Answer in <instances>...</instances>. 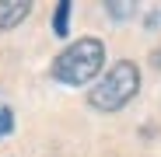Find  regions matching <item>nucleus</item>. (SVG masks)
<instances>
[{
	"label": "nucleus",
	"mask_w": 161,
	"mask_h": 157,
	"mask_svg": "<svg viewBox=\"0 0 161 157\" xmlns=\"http://www.w3.org/2000/svg\"><path fill=\"white\" fill-rule=\"evenodd\" d=\"M28 11H32L28 0H0V32L21 24L25 18H28Z\"/></svg>",
	"instance_id": "7ed1b4c3"
},
{
	"label": "nucleus",
	"mask_w": 161,
	"mask_h": 157,
	"mask_svg": "<svg viewBox=\"0 0 161 157\" xmlns=\"http://www.w3.org/2000/svg\"><path fill=\"white\" fill-rule=\"evenodd\" d=\"M105 63V45L98 39H77L70 49H63L56 60H53V77H56L60 84H88L91 77L102 70Z\"/></svg>",
	"instance_id": "f257e3e1"
},
{
	"label": "nucleus",
	"mask_w": 161,
	"mask_h": 157,
	"mask_svg": "<svg viewBox=\"0 0 161 157\" xmlns=\"http://www.w3.org/2000/svg\"><path fill=\"white\" fill-rule=\"evenodd\" d=\"M67 18H70V0H60L56 21H53V32H56V35H67Z\"/></svg>",
	"instance_id": "20e7f679"
},
{
	"label": "nucleus",
	"mask_w": 161,
	"mask_h": 157,
	"mask_svg": "<svg viewBox=\"0 0 161 157\" xmlns=\"http://www.w3.org/2000/svg\"><path fill=\"white\" fill-rule=\"evenodd\" d=\"M14 129V115H11V108H0V136H7Z\"/></svg>",
	"instance_id": "39448f33"
},
{
	"label": "nucleus",
	"mask_w": 161,
	"mask_h": 157,
	"mask_svg": "<svg viewBox=\"0 0 161 157\" xmlns=\"http://www.w3.org/2000/svg\"><path fill=\"white\" fill-rule=\"evenodd\" d=\"M137 87H140V70H137V63L119 60L109 73H105V81H102L98 87H91L88 101L95 105L98 112H119L123 105L137 94Z\"/></svg>",
	"instance_id": "f03ea898"
},
{
	"label": "nucleus",
	"mask_w": 161,
	"mask_h": 157,
	"mask_svg": "<svg viewBox=\"0 0 161 157\" xmlns=\"http://www.w3.org/2000/svg\"><path fill=\"white\" fill-rule=\"evenodd\" d=\"M109 11H112L116 18H123V14H130V7H126V0H116V4H112Z\"/></svg>",
	"instance_id": "423d86ee"
}]
</instances>
